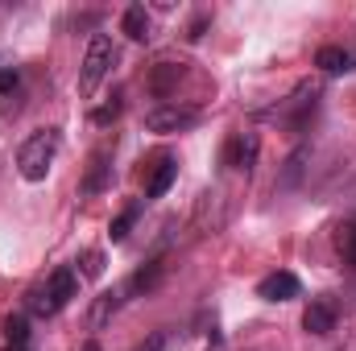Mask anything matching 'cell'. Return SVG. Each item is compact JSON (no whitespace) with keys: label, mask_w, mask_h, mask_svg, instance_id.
Wrapping results in <instances>:
<instances>
[{"label":"cell","mask_w":356,"mask_h":351,"mask_svg":"<svg viewBox=\"0 0 356 351\" xmlns=\"http://www.w3.org/2000/svg\"><path fill=\"white\" fill-rule=\"evenodd\" d=\"M336 248H340L344 264H348V268H356V219L340 223V232H336Z\"/></svg>","instance_id":"cell-14"},{"label":"cell","mask_w":356,"mask_h":351,"mask_svg":"<svg viewBox=\"0 0 356 351\" xmlns=\"http://www.w3.org/2000/svg\"><path fill=\"white\" fill-rule=\"evenodd\" d=\"M162 348H166V331H154V335H149L137 351H162Z\"/></svg>","instance_id":"cell-22"},{"label":"cell","mask_w":356,"mask_h":351,"mask_svg":"<svg viewBox=\"0 0 356 351\" xmlns=\"http://www.w3.org/2000/svg\"><path fill=\"white\" fill-rule=\"evenodd\" d=\"M302 162H307V149H294V153H290V162H286V174L277 178V186H282V190L298 182V174H302Z\"/></svg>","instance_id":"cell-19"},{"label":"cell","mask_w":356,"mask_h":351,"mask_svg":"<svg viewBox=\"0 0 356 351\" xmlns=\"http://www.w3.org/2000/svg\"><path fill=\"white\" fill-rule=\"evenodd\" d=\"M175 178H178V162L162 153L158 166H154V174H149V182H145V194H149V198H162V194L175 186Z\"/></svg>","instance_id":"cell-9"},{"label":"cell","mask_w":356,"mask_h":351,"mask_svg":"<svg viewBox=\"0 0 356 351\" xmlns=\"http://www.w3.org/2000/svg\"><path fill=\"white\" fill-rule=\"evenodd\" d=\"M162 273H166V264L158 261V257H154V261H145L141 268H137V273H133V277H129L124 293H149V289L162 281Z\"/></svg>","instance_id":"cell-10"},{"label":"cell","mask_w":356,"mask_h":351,"mask_svg":"<svg viewBox=\"0 0 356 351\" xmlns=\"http://www.w3.org/2000/svg\"><path fill=\"white\" fill-rule=\"evenodd\" d=\"M257 149H261V141H257V132H236L232 141H228V149H224V166H232V170H253L257 166Z\"/></svg>","instance_id":"cell-5"},{"label":"cell","mask_w":356,"mask_h":351,"mask_svg":"<svg viewBox=\"0 0 356 351\" xmlns=\"http://www.w3.org/2000/svg\"><path fill=\"white\" fill-rule=\"evenodd\" d=\"M75 293H79V273H75V268H54L42 285L29 289V310H33L38 318H54L58 310L71 306Z\"/></svg>","instance_id":"cell-1"},{"label":"cell","mask_w":356,"mask_h":351,"mask_svg":"<svg viewBox=\"0 0 356 351\" xmlns=\"http://www.w3.org/2000/svg\"><path fill=\"white\" fill-rule=\"evenodd\" d=\"M83 351H104V348H99V343H83Z\"/></svg>","instance_id":"cell-23"},{"label":"cell","mask_w":356,"mask_h":351,"mask_svg":"<svg viewBox=\"0 0 356 351\" xmlns=\"http://www.w3.org/2000/svg\"><path fill=\"white\" fill-rule=\"evenodd\" d=\"M199 124V112L195 108H178V103H162L145 116V128L149 132H186Z\"/></svg>","instance_id":"cell-4"},{"label":"cell","mask_w":356,"mask_h":351,"mask_svg":"<svg viewBox=\"0 0 356 351\" xmlns=\"http://www.w3.org/2000/svg\"><path fill=\"white\" fill-rule=\"evenodd\" d=\"M120 29H124L133 42H145V37H149V12H145V4H129L124 17H120Z\"/></svg>","instance_id":"cell-12"},{"label":"cell","mask_w":356,"mask_h":351,"mask_svg":"<svg viewBox=\"0 0 356 351\" xmlns=\"http://www.w3.org/2000/svg\"><path fill=\"white\" fill-rule=\"evenodd\" d=\"M120 108H124V95L116 91V95H112L108 103H99V108L91 112V124H99V128H104V124H112V120L120 116Z\"/></svg>","instance_id":"cell-15"},{"label":"cell","mask_w":356,"mask_h":351,"mask_svg":"<svg viewBox=\"0 0 356 351\" xmlns=\"http://www.w3.org/2000/svg\"><path fill=\"white\" fill-rule=\"evenodd\" d=\"M58 145H63L58 128L33 132V137L21 145V153H17V170H21V178H25V182H42V178L50 174L54 157H58Z\"/></svg>","instance_id":"cell-2"},{"label":"cell","mask_w":356,"mask_h":351,"mask_svg":"<svg viewBox=\"0 0 356 351\" xmlns=\"http://www.w3.org/2000/svg\"><path fill=\"white\" fill-rule=\"evenodd\" d=\"M112 182V149H95L88 162V178H83V194H99Z\"/></svg>","instance_id":"cell-8"},{"label":"cell","mask_w":356,"mask_h":351,"mask_svg":"<svg viewBox=\"0 0 356 351\" xmlns=\"http://www.w3.org/2000/svg\"><path fill=\"white\" fill-rule=\"evenodd\" d=\"M112 62H116V46H112V37L95 33V37L88 42V54H83V71H79V91H83V95H91V91H95L99 83H104V79H108Z\"/></svg>","instance_id":"cell-3"},{"label":"cell","mask_w":356,"mask_h":351,"mask_svg":"<svg viewBox=\"0 0 356 351\" xmlns=\"http://www.w3.org/2000/svg\"><path fill=\"white\" fill-rule=\"evenodd\" d=\"M4 351H29V348H17V343H8V348H4Z\"/></svg>","instance_id":"cell-24"},{"label":"cell","mask_w":356,"mask_h":351,"mask_svg":"<svg viewBox=\"0 0 356 351\" xmlns=\"http://www.w3.org/2000/svg\"><path fill=\"white\" fill-rule=\"evenodd\" d=\"M298 289H302L298 277L282 268V273H269L266 281L257 285V298H266V302H290V298H298Z\"/></svg>","instance_id":"cell-7"},{"label":"cell","mask_w":356,"mask_h":351,"mask_svg":"<svg viewBox=\"0 0 356 351\" xmlns=\"http://www.w3.org/2000/svg\"><path fill=\"white\" fill-rule=\"evenodd\" d=\"M21 87V71L17 67H0V95H13Z\"/></svg>","instance_id":"cell-20"},{"label":"cell","mask_w":356,"mask_h":351,"mask_svg":"<svg viewBox=\"0 0 356 351\" xmlns=\"http://www.w3.org/2000/svg\"><path fill=\"white\" fill-rule=\"evenodd\" d=\"M302 331L307 335H332L336 331V302L332 298H311V306L302 310Z\"/></svg>","instance_id":"cell-6"},{"label":"cell","mask_w":356,"mask_h":351,"mask_svg":"<svg viewBox=\"0 0 356 351\" xmlns=\"http://www.w3.org/2000/svg\"><path fill=\"white\" fill-rule=\"evenodd\" d=\"M79 277H88V281L104 277V252H99V248H88V252L79 257Z\"/></svg>","instance_id":"cell-18"},{"label":"cell","mask_w":356,"mask_h":351,"mask_svg":"<svg viewBox=\"0 0 356 351\" xmlns=\"http://www.w3.org/2000/svg\"><path fill=\"white\" fill-rule=\"evenodd\" d=\"M175 79H178V67H170V62H166V67H162V71L154 75V91H158V95H166Z\"/></svg>","instance_id":"cell-21"},{"label":"cell","mask_w":356,"mask_h":351,"mask_svg":"<svg viewBox=\"0 0 356 351\" xmlns=\"http://www.w3.org/2000/svg\"><path fill=\"white\" fill-rule=\"evenodd\" d=\"M120 293H124V289H116V293H104V298L95 302V310H91V327H104V323H108V314L120 306Z\"/></svg>","instance_id":"cell-16"},{"label":"cell","mask_w":356,"mask_h":351,"mask_svg":"<svg viewBox=\"0 0 356 351\" xmlns=\"http://www.w3.org/2000/svg\"><path fill=\"white\" fill-rule=\"evenodd\" d=\"M315 67H319L323 75H344V71H353V54H348L344 46H323V50L315 54Z\"/></svg>","instance_id":"cell-11"},{"label":"cell","mask_w":356,"mask_h":351,"mask_svg":"<svg viewBox=\"0 0 356 351\" xmlns=\"http://www.w3.org/2000/svg\"><path fill=\"white\" fill-rule=\"evenodd\" d=\"M137 219H141V203H129V207H124V211H120V215L112 219V228H108V236H112V244H124Z\"/></svg>","instance_id":"cell-13"},{"label":"cell","mask_w":356,"mask_h":351,"mask_svg":"<svg viewBox=\"0 0 356 351\" xmlns=\"http://www.w3.org/2000/svg\"><path fill=\"white\" fill-rule=\"evenodd\" d=\"M4 335H8V343L25 348V343H29V323H25L21 314H8V318H4Z\"/></svg>","instance_id":"cell-17"}]
</instances>
